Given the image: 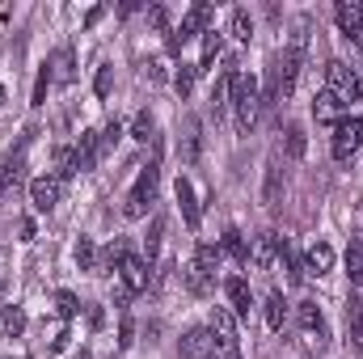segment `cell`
I'll return each instance as SVG.
<instances>
[{
  "instance_id": "cell-43",
  "label": "cell",
  "mask_w": 363,
  "mask_h": 359,
  "mask_svg": "<svg viewBox=\"0 0 363 359\" xmlns=\"http://www.w3.org/2000/svg\"><path fill=\"white\" fill-rule=\"evenodd\" d=\"M148 77H152V81H165V64H161V60H152V64H148Z\"/></svg>"
},
{
  "instance_id": "cell-16",
  "label": "cell",
  "mask_w": 363,
  "mask_h": 359,
  "mask_svg": "<svg viewBox=\"0 0 363 359\" xmlns=\"http://www.w3.org/2000/svg\"><path fill=\"white\" fill-rule=\"evenodd\" d=\"M262 203L267 207H279L283 203V170H279V157L267 161V182H262Z\"/></svg>"
},
{
  "instance_id": "cell-18",
  "label": "cell",
  "mask_w": 363,
  "mask_h": 359,
  "mask_svg": "<svg viewBox=\"0 0 363 359\" xmlns=\"http://www.w3.org/2000/svg\"><path fill=\"white\" fill-rule=\"evenodd\" d=\"M123 258H127V241H123V237H114V241L101 250V258H97V275H118Z\"/></svg>"
},
{
  "instance_id": "cell-45",
  "label": "cell",
  "mask_w": 363,
  "mask_h": 359,
  "mask_svg": "<svg viewBox=\"0 0 363 359\" xmlns=\"http://www.w3.org/2000/svg\"><path fill=\"white\" fill-rule=\"evenodd\" d=\"M101 13H106V9H89V17H85V26H89V30L101 21Z\"/></svg>"
},
{
  "instance_id": "cell-23",
  "label": "cell",
  "mask_w": 363,
  "mask_h": 359,
  "mask_svg": "<svg viewBox=\"0 0 363 359\" xmlns=\"http://www.w3.org/2000/svg\"><path fill=\"white\" fill-rule=\"evenodd\" d=\"M21 170H26V153H17V157H9V161H4V170H0V199L21 182Z\"/></svg>"
},
{
  "instance_id": "cell-26",
  "label": "cell",
  "mask_w": 363,
  "mask_h": 359,
  "mask_svg": "<svg viewBox=\"0 0 363 359\" xmlns=\"http://www.w3.org/2000/svg\"><path fill=\"white\" fill-rule=\"evenodd\" d=\"M207 38H203V55H199V72H207L211 64H216V55H220V47H224V38H220V30H203Z\"/></svg>"
},
{
  "instance_id": "cell-29",
  "label": "cell",
  "mask_w": 363,
  "mask_h": 359,
  "mask_svg": "<svg viewBox=\"0 0 363 359\" xmlns=\"http://www.w3.org/2000/svg\"><path fill=\"white\" fill-rule=\"evenodd\" d=\"M72 174H81V165H77V148H55V178H72Z\"/></svg>"
},
{
  "instance_id": "cell-14",
  "label": "cell",
  "mask_w": 363,
  "mask_h": 359,
  "mask_svg": "<svg viewBox=\"0 0 363 359\" xmlns=\"http://www.w3.org/2000/svg\"><path fill=\"white\" fill-rule=\"evenodd\" d=\"M174 194H178V207H182V220H186V228H199V199H194V186L186 178H178V186H174Z\"/></svg>"
},
{
  "instance_id": "cell-19",
  "label": "cell",
  "mask_w": 363,
  "mask_h": 359,
  "mask_svg": "<svg viewBox=\"0 0 363 359\" xmlns=\"http://www.w3.org/2000/svg\"><path fill=\"white\" fill-rule=\"evenodd\" d=\"M97 157H101V140H97V131H85L81 144H77V165H81V174L97 165Z\"/></svg>"
},
{
  "instance_id": "cell-33",
  "label": "cell",
  "mask_w": 363,
  "mask_h": 359,
  "mask_svg": "<svg viewBox=\"0 0 363 359\" xmlns=\"http://www.w3.org/2000/svg\"><path fill=\"white\" fill-rule=\"evenodd\" d=\"M194 263L207 270V275H216V270H220V263H224V254H220L216 245H199V250H194Z\"/></svg>"
},
{
  "instance_id": "cell-12",
  "label": "cell",
  "mask_w": 363,
  "mask_h": 359,
  "mask_svg": "<svg viewBox=\"0 0 363 359\" xmlns=\"http://www.w3.org/2000/svg\"><path fill=\"white\" fill-rule=\"evenodd\" d=\"M330 270H334V245H330V241L308 245V254H304V275H330Z\"/></svg>"
},
{
  "instance_id": "cell-6",
  "label": "cell",
  "mask_w": 363,
  "mask_h": 359,
  "mask_svg": "<svg viewBox=\"0 0 363 359\" xmlns=\"http://www.w3.org/2000/svg\"><path fill=\"white\" fill-rule=\"evenodd\" d=\"M60 199H64V178L43 174V178L30 182V203H34V211H51Z\"/></svg>"
},
{
  "instance_id": "cell-36",
  "label": "cell",
  "mask_w": 363,
  "mask_h": 359,
  "mask_svg": "<svg viewBox=\"0 0 363 359\" xmlns=\"http://www.w3.org/2000/svg\"><path fill=\"white\" fill-rule=\"evenodd\" d=\"M97 140H101V153H110V148H114V144L123 140V123H118V118H110V123H106V127L97 131Z\"/></svg>"
},
{
  "instance_id": "cell-11",
  "label": "cell",
  "mask_w": 363,
  "mask_h": 359,
  "mask_svg": "<svg viewBox=\"0 0 363 359\" xmlns=\"http://www.w3.org/2000/svg\"><path fill=\"white\" fill-rule=\"evenodd\" d=\"M182 287H186L190 296H211V287H216V275H207L199 263H186V267H182Z\"/></svg>"
},
{
  "instance_id": "cell-24",
  "label": "cell",
  "mask_w": 363,
  "mask_h": 359,
  "mask_svg": "<svg viewBox=\"0 0 363 359\" xmlns=\"http://www.w3.org/2000/svg\"><path fill=\"white\" fill-rule=\"evenodd\" d=\"M283 153H287L291 161H300V157L308 153V140H304V127H300V123H291V127L283 131Z\"/></svg>"
},
{
  "instance_id": "cell-42",
  "label": "cell",
  "mask_w": 363,
  "mask_h": 359,
  "mask_svg": "<svg viewBox=\"0 0 363 359\" xmlns=\"http://www.w3.org/2000/svg\"><path fill=\"white\" fill-rule=\"evenodd\" d=\"M347 101H363V77L351 81V89H347Z\"/></svg>"
},
{
  "instance_id": "cell-5",
  "label": "cell",
  "mask_w": 363,
  "mask_h": 359,
  "mask_svg": "<svg viewBox=\"0 0 363 359\" xmlns=\"http://www.w3.org/2000/svg\"><path fill=\"white\" fill-rule=\"evenodd\" d=\"M178 351H182V359H216V334L207 326H194V330L182 334Z\"/></svg>"
},
{
  "instance_id": "cell-15",
  "label": "cell",
  "mask_w": 363,
  "mask_h": 359,
  "mask_svg": "<svg viewBox=\"0 0 363 359\" xmlns=\"http://www.w3.org/2000/svg\"><path fill=\"white\" fill-rule=\"evenodd\" d=\"M51 81H60V85H72L77 81V60H72V47H60L55 55H51Z\"/></svg>"
},
{
  "instance_id": "cell-32",
  "label": "cell",
  "mask_w": 363,
  "mask_h": 359,
  "mask_svg": "<svg viewBox=\"0 0 363 359\" xmlns=\"http://www.w3.org/2000/svg\"><path fill=\"white\" fill-rule=\"evenodd\" d=\"M161 237H165V216H152V228H148V237H144V245H148V258H144V263H152V258L161 254Z\"/></svg>"
},
{
  "instance_id": "cell-21",
  "label": "cell",
  "mask_w": 363,
  "mask_h": 359,
  "mask_svg": "<svg viewBox=\"0 0 363 359\" xmlns=\"http://www.w3.org/2000/svg\"><path fill=\"white\" fill-rule=\"evenodd\" d=\"M220 254H228V258H237V263H250L245 233H241V228H228V233H224V241H220Z\"/></svg>"
},
{
  "instance_id": "cell-34",
  "label": "cell",
  "mask_w": 363,
  "mask_h": 359,
  "mask_svg": "<svg viewBox=\"0 0 363 359\" xmlns=\"http://www.w3.org/2000/svg\"><path fill=\"white\" fill-rule=\"evenodd\" d=\"M55 313H60V317H77V313H81V300H77L68 287H60V292H55Z\"/></svg>"
},
{
  "instance_id": "cell-1",
  "label": "cell",
  "mask_w": 363,
  "mask_h": 359,
  "mask_svg": "<svg viewBox=\"0 0 363 359\" xmlns=\"http://www.w3.org/2000/svg\"><path fill=\"white\" fill-rule=\"evenodd\" d=\"M233 110H237V131L250 136L258 127V114H262V93H258V81L254 77H241L233 81Z\"/></svg>"
},
{
  "instance_id": "cell-30",
  "label": "cell",
  "mask_w": 363,
  "mask_h": 359,
  "mask_svg": "<svg viewBox=\"0 0 363 359\" xmlns=\"http://www.w3.org/2000/svg\"><path fill=\"white\" fill-rule=\"evenodd\" d=\"M228 30H233L241 43H250V34H254V17H250V9H233V17H228Z\"/></svg>"
},
{
  "instance_id": "cell-7",
  "label": "cell",
  "mask_w": 363,
  "mask_h": 359,
  "mask_svg": "<svg viewBox=\"0 0 363 359\" xmlns=\"http://www.w3.org/2000/svg\"><path fill=\"white\" fill-rule=\"evenodd\" d=\"M296 321H300V330L317 343V347H325L330 343V330H325V317H321V309L313 304V300H304V304H296Z\"/></svg>"
},
{
  "instance_id": "cell-47",
  "label": "cell",
  "mask_w": 363,
  "mask_h": 359,
  "mask_svg": "<svg viewBox=\"0 0 363 359\" xmlns=\"http://www.w3.org/2000/svg\"><path fill=\"white\" fill-rule=\"evenodd\" d=\"M359 55H363V38H359Z\"/></svg>"
},
{
  "instance_id": "cell-10",
  "label": "cell",
  "mask_w": 363,
  "mask_h": 359,
  "mask_svg": "<svg viewBox=\"0 0 363 359\" xmlns=\"http://www.w3.org/2000/svg\"><path fill=\"white\" fill-rule=\"evenodd\" d=\"M342 106H347V101H342L338 93L321 89L317 97H313V118H317V123H334V127H338V123L347 118V114H342Z\"/></svg>"
},
{
  "instance_id": "cell-35",
  "label": "cell",
  "mask_w": 363,
  "mask_h": 359,
  "mask_svg": "<svg viewBox=\"0 0 363 359\" xmlns=\"http://www.w3.org/2000/svg\"><path fill=\"white\" fill-rule=\"evenodd\" d=\"M194 81H199V64H182V72L174 77V89H178L182 97H190V89H194Z\"/></svg>"
},
{
  "instance_id": "cell-13",
  "label": "cell",
  "mask_w": 363,
  "mask_h": 359,
  "mask_svg": "<svg viewBox=\"0 0 363 359\" xmlns=\"http://www.w3.org/2000/svg\"><path fill=\"white\" fill-rule=\"evenodd\" d=\"M224 296H228V304H233V313H250V309H254V292H250V283H245L241 275H233V279H224Z\"/></svg>"
},
{
  "instance_id": "cell-41",
  "label": "cell",
  "mask_w": 363,
  "mask_h": 359,
  "mask_svg": "<svg viewBox=\"0 0 363 359\" xmlns=\"http://www.w3.org/2000/svg\"><path fill=\"white\" fill-rule=\"evenodd\" d=\"M131 334H135V326H131V317H123V326H118V347H131Z\"/></svg>"
},
{
  "instance_id": "cell-46",
  "label": "cell",
  "mask_w": 363,
  "mask_h": 359,
  "mask_svg": "<svg viewBox=\"0 0 363 359\" xmlns=\"http://www.w3.org/2000/svg\"><path fill=\"white\" fill-rule=\"evenodd\" d=\"M0 106H4V85H0Z\"/></svg>"
},
{
  "instance_id": "cell-20",
  "label": "cell",
  "mask_w": 363,
  "mask_h": 359,
  "mask_svg": "<svg viewBox=\"0 0 363 359\" xmlns=\"http://www.w3.org/2000/svg\"><path fill=\"white\" fill-rule=\"evenodd\" d=\"M178 153H182V161H186V165H194V161H199V123H194V118H186V127H182Z\"/></svg>"
},
{
  "instance_id": "cell-38",
  "label": "cell",
  "mask_w": 363,
  "mask_h": 359,
  "mask_svg": "<svg viewBox=\"0 0 363 359\" xmlns=\"http://www.w3.org/2000/svg\"><path fill=\"white\" fill-rule=\"evenodd\" d=\"M110 85H114V68H97V81H93V89H97V97H101V101L110 97Z\"/></svg>"
},
{
  "instance_id": "cell-3",
  "label": "cell",
  "mask_w": 363,
  "mask_h": 359,
  "mask_svg": "<svg viewBox=\"0 0 363 359\" xmlns=\"http://www.w3.org/2000/svg\"><path fill=\"white\" fill-rule=\"evenodd\" d=\"M148 283H152V279H148V263L135 258V254H127L123 267H118V292H114V300L123 304V300H131V296H144Z\"/></svg>"
},
{
  "instance_id": "cell-2",
  "label": "cell",
  "mask_w": 363,
  "mask_h": 359,
  "mask_svg": "<svg viewBox=\"0 0 363 359\" xmlns=\"http://www.w3.org/2000/svg\"><path fill=\"white\" fill-rule=\"evenodd\" d=\"M157 182H161V170H157V161H152L148 170H140L135 186L127 190V203H123V216H127V220H144V216H148V207H152V199H157Z\"/></svg>"
},
{
  "instance_id": "cell-28",
  "label": "cell",
  "mask_w": 363,
  "mask_h": 359,
  "mask_svg": "<svg viewBox=\"0 0 363 359\" xmlns=\"http://www.w3.org/2000/svg\"><path fill=\"white\" fill-rule=\"evenodd\" d=\"M72 258H77V267H81V270H93V275H97V258H101V254H97V245H93L89 237H81V241H77Z\"/></svg>"
},
{
  "instance_id": "cell-27",
  "label": "cell",
  "mask_w": 363,
  "mask_h": 359,
  "mask_svg": "<svg viewBox=\"0 0 363 359\" xmlns=\"http://www.w3.org/2000/svg\"><path fill=\"white\" fill-rule=\"evenodd\" d=\"M131 140H140V144H148V140H157V118H152L148 110H140V114L131 118Z\"/></svg>"
},
{
  "instance_id": "cell-8",
  "label": "cell",
  "mask_w": 363,
  "mask_h": 359,
  "mask_svg": "<svg viewBox=\"0 0 363 359\" xmlns=\"http://www.w3.org/2000/svg\"><path fill=\"white\" fill-rule=\"evenodd\" d=\"M279 254H283V237H274V233H258L250 245V263L258 270H271L279 263Z\"/></svg>"
},
{
  "instance_id": "cell-22",
  "label": "cell",
  "mask_w": 363,
  "mask_h": 359,
  "mask_svg": "<svg viewBox=\"0 0 363 359\" xmlns=\"http://www.w3.org/2000/svg\"><path fill=\"white\" fill-rule=\"evenodd\" d=\"M347 334H351V343L363 351V300L359 296L347 300Z\"/></svg>"
},
{
  "instance_id": "cell-25",
  "label": "cell",
  "mask_w": 363,
  "mask_h": 359,
  "mask_svg": "<svg viewBox=\"0 0 363 359\" xmlns=\"http://www.w3.org/2000/svg\"><path fill=\"white\" fill-rule=\"evenodd\" d=\"M267 326H271V330H283V326H287V300H283L279 287L267 296Z\"/></svg>"
},
{
  "instance_id": "cell-39",
  "label": "cell",
  "mask_w": 363,
  "mask_h": 359,
  "mask_svg": "<svg viewBox=\"0 0 363 359\" xmlns=\"http://www.w3.org/2000/svg\"><path fill=\"white\" fill-rule=\"evenodd\" d=\"M148 21H152V30H161V34H169V13H165L161 4H152V9H148Z\"/></svg>"
},
{
  "instance_id": "cell-4",
  "label": "cell",
  "mask_w": 363,
  "mask_h": 359,
  "mask_svg": "<svg viewBox=\"0 0 363 359\" xmlns=\"http://www.w3.org/2000/svg\"><path fill=\"white\" fill-rule=\"evenodd\" d=\"M330 148H334V161H351L355 153L363 148V118H342L338 127H334V140H330Z\"/></svg>"
},
{
  "instance_id": "cell-40",
  "label": "cell",
  "mask_w": 363,
  "mask_h": 359,
  "mask_svg": "<svg viewBox=\"0 0 363 359\" xmlns=\"http://www.w3.org/2000/svg\"><path fill=\"white\" fill-rule=\"evenodd\" d=\"M47 85H51V68H43V72H38V81H34V106H43V101H47Z\"/></svg>"
},
{
  "instance_id": "cell-44",
  "label": "cell",
  "mask_w": 363,
  "mask_h": 359,
  "mask_svg": "<svg viewBox=\"0 0 363 359\" xmlns=\"http://www.w3.org/2000/svg\"><path fill=\"white\" fill-rule=\"evenodd\" d=\"M17 233H21V241H34V220H21Z\"/></svg>"
},
{
  "instance_id": "cell-9",
  "label": "cell",
  "mask_w": 363,
  "mask_h": 359,
  "mask_svg": "<svg viewBox=\"0 0 363 359\" xmlns=\"http://www.w3.org/2000/svg\"><path fill=\"white\" fill-rule=\"evenodd\" d=\"M334 17H338V30H342V38H363V0H338V9H334Z\"/></svg>"
},
{
  "instance_id": "cell-17",
  "label": "cell",
  "mask_w": 363,
  "mask_h": 359,
  "mask_svg": "<svg viewBox=\"0 0 363 359\" xmlns=\"http://www.w3.org/2000/svg\"><path fill=\"white\" fill-rule=\"evenodd\" d=\"M351 81H355V77H351V68H347L342 60L325 64V89H330V93H338L342 101H347V89H351Z\"/></svg>"
},
{
  "instance_id": "cell-37",
  "label": "cell",
  "mask_w": 363,
  "mask_h": 359,
  "mask_svg": "<svg viewBox=\"0 0 363 359\" xmlns=\"http://www.w3.org/2000/svg\"><path fill=\"white\" fill-rule=\"evenodd\" d=\"M0 321H4V330H9L13 338L26 330V313H21V309H4V313H0Z\"/></svg>"
},
{
  "instance_id": "cell-31",
  "label": "cell",
  "mask_w": 363,
  "mask_h": 359,
  "mask_svg": "<svg viewBox=\"0 0 363 359\" xmlns=\"http://www.w3.org/2000/svg\"><path fill=\"white\" fill-rule=\"evenodd\" d=\"M347 275L355 287H363V241H351V250H347Z\"/></svg>"
}]
</instances>
